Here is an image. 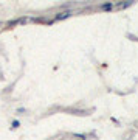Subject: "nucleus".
Returning a JSON list of instances; mask_svg holds the SVG:
<instances>
[{"label": "nucleus", "mask_w": 138, "mask_h": 140, "mask_svg": "<svg viewBox=\"0 0 138 140\" xmlns=\"http://www.w3.org/2000/svg\"><path fill=\"white\" fill-rule=\"evenodd\" d=\"M12 128H19V121H17V120H14V121H12Z\"/></svg>", "instance_id": "nucleus-3"}, {"label": "nucleus", "mask_w": 138, "mask_h": 140, "mask_svg": "<svg viewBox=\"0 0 138 140\" xmlns=\"http://www.w3.org/2000/svg\"><path fill=\"white\" fill-rule=\"evenodd\" d=\"M112 3H104V5H101V9H112Z\"/></svg>", "instance_id": "nucleus-2"}, {"label": "nucleus", "mask_w": 138, "mask_h": 140, "mask_svg": "<svg viewBox=\"0 0 138 140\" xmlns=\"http://www.w3.org/2000/svg\"><path fill=\"white\" fill-rule=\"evenodd\" d=\"M68 16H70V13H62V14H59V16H56V19H58V20H59V19H65V17H68Z\"/></svg>", "instance_id": "nucleus-1"}]
</instances>
